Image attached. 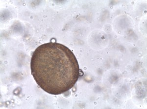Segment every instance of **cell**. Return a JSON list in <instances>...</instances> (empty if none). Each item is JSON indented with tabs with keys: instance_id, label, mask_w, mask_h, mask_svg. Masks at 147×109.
I'll list each match as a JSON object with an SVG mask.
<instances>
[{
	"instance_id": "1",
	"label": "cell",
	"mask_w": 147,
	"mask_h": 109,
	"mask_svg": "<svg viewBox=\"0 0 147 109\" xmlns=\"http://www.w3.org/2000/svg\"><path fill=\"white\" fill-rule=\"evenodd\" d=\"M31 73L37 85L49 94H62L71 89L80 76L78 61L69 48L57 43L41 45L30 61Z\"/></svg>"
}]
</instances>
